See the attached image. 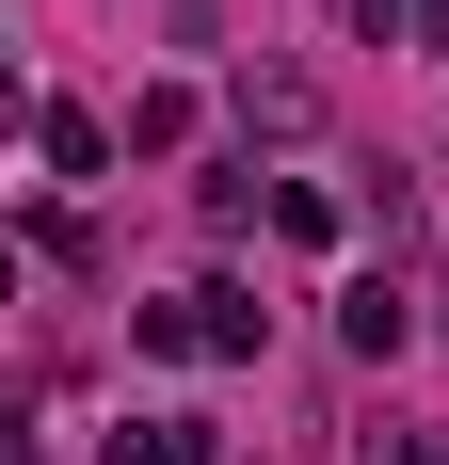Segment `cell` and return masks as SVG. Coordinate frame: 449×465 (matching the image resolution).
I'll return each mask as SVG.
<instances>
[{
	"mask_svg": "<svg viewBox=\"0 0 449 465\" xmlns=\"http://www.w3.org/2000/svg\"><path fill=\"white\" fill-rule=\"evenodd\" d=\"M241 129H257V144H305L321 129V81H305V64H241Z\"/></svg>",
	"mask_w": 449,
	"mask_h": 465,
	"instance_id": "cell-1",
	"label": "cell"
},
{
	"mask_svg": "<svg viewBox=\"0 0 449 465\" xmlns=\"http://www.w3.org/2000/svg\"><path fill=\"white\" fill-rule=\"evenodd\" d=\"M177 305H193V353H209V370H241V353H257V322H273V305H257V289H177Z\"/></svg>",
	"mask_w": 449,
	"mask_h": 465,
	"instance_id": "cell-2",
	"label": "cell"
},
{
	"mask_svg": "<svg viewBox=\"0 0 449 465\" xmlns=\"http://www.w3.org/2000/svg\"><path fill=\"white\" fill-rule=\"evenodd\" d=\"M337 337H354L369 370H385V353L417 337V305H402V273H354V289H337Z\"/></svg>",
	"mask_w": 449,
	"mask_h": 465,
	"instance_id": "cell-3",
	"label": "cell"
},
{
	"mask_svg": "<svg viewBox=\"0 0 449 465\" xmlns=\"http://www.w3.org/2000/svg\"><path fill=\"white\" fill-rule=\"evenodd\" d=\"M33 144H48V177H113V113H81V96H48Z\"/></svg>",
	"mask_w": 449,
	"mask_h": 465,
	"instance_id": "cell-4",
	"label": "cell"
},
{
	"mask_svg": "<svg viewBox=\"0 0 449 465\" xmlns=\"http://www.w3.org/2000/svg\"><path fill=\"white\" fill-rule=\"evenodd\" d=\"M129 144H145V161H177V144H193V81H145V96H129Z\"/></svg>",
	"mask_w": 449,
	"mask_h": 465,
	"instance_id": "cell-5",
	"label": "cell"
},
{
	"mask_svg": "<svg viewBox=\"0 0 449 465\" xmlns=\"http://www.w3.org/2000/svg\"><path fill=\"white\" fill-rule=\"evenodd\" d=\"M113 465H209V418H129V433H113Z\"/></svg>",
	"mask_w": 449,
	"mask_h": 465,
	"instance_id": "cell-6",
	"label": "cell"
},
{
	"mask_svg": "<svg viewBox=\"0 0 449 465\" xmlns=\"http://www.w3.org/2000/svg\"><path fill=\"white\" fill-rule=\"evenodd\" d=\"M354 465H449V450H434V433H402V418H385V433H369Z\"/></svg>",
	"mask_w": 449,
	"mask_h": 465,
	"instance_id": "cell-7",
	"label": "cell"
},
{
	"mask_svg": "<svg viewBox=\"0 0 449 465\" xmlns=\"http://www.w3.org/2000/svg\"><path fill=\"white\" fill-rule=\"evenodd\" d=\"M402 33H417V48H449V0H402Z\"/></svg>",
	"mask_w": 449,
	"mask_h": 465,
	"instance_id": "cell-8",
	"label": "cell"
}]
</instances>
